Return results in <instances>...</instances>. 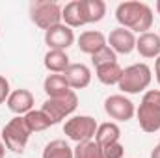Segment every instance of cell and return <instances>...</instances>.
<instances>
[{
	"label": "cell",
	"mask_w": 160,
	"mask_h": 158,
	"mask_svg": "<svg viewBox=\"0 0 160 158\" xmlns=\"http://www.w3.org/2000/svg\"><path fill=\"white\" fill-rule=\"evenodd\" d=\"M73 43H75V32L63 22L45 32V45L48 47V50H67Z\"/></svg>",
	"instance_id": "obj_9"
},
{
	"label": "cell",
	"mask_w": 160,
	"mask_h": 158,
	"mask_svg": "<svg viewBox=\"0 0 160 158\" xmlns=\"http://www.w3.org/2000/svg\"><path fill=\"white\" fill-rule=\"evenodd\" d=\"M22 117H24V123H26L30 132H43V130L52 126V121L48 119V116L43 110H32Z\"/></svg>",
	"instance_id": "obj_21"
},
{
	"label": "cell",
	"mask_w": 160,
	"mask_h": 158,
	"mask_svg": "<svg viewBox=\"0 0 160 158\" xmlns=\"http://www.w3.org/2000/svg\"><path fill=\"white\" fill-rule=\"evenodd\" d=\"M43 89L47 93V99H56V97H63L69 91H73L67 84V80L63 75H48L43 82Z\"/></svg>",
	"instance_id": "obj_17"
},
{
	"label": "cell",
	"mask_w": 160,
	"mask_h": 158,
	"mask_svg": "<svg viewBox=\"0 0 160 158\" xmlns=\"http://www.w3.org/2000/svg\"><path fill=\"white\" fill-rule=\"evenodd\" d=\"M6 156V145H4V141L0 140V158Z\"/></svg>",
	"instance_id": "obj_29"
},
{
	"label": "cell",
	"mask_w": 160,
	"mask_h": 158,
	"mask_svg": "<svg viewBox=\"0 0 160 158\" xmlns=\"http://www.w3.org/2000/svg\"><path fill=\"white\" fill-rule=\"evenodd\" d=\"M136 117L143 132L153 134L160 130V89H149L143 93L136 110Z\"/></svg>",
	"instance_id": "obj_2"
},
{
	"label": "cell",
	"mask_w": 160,
	"mask_h": 158,
	"mask_svg": "<svg viewBox=\"0 0 160 158\" xmlns=\"http://www.w3.org/2000/svg\"><path fill=\"white\" fill-rule=\"evenodd\" d=\"M97 121L91 117V116H73L65 121L63 125V134L77 141H89V140H95V132H97Z\"/></svg>",
	"instance_id": "obj_7"
},
{
	"label": "cell",
	"mask_w": 160,
	"mask_h": 158,
	"mask_svg": "<svg viewBox=\"0 0 160 158\" xmlns=\"http://www.w3.org/2000/svg\"><path fill=\"white\" fill-rule=\"evenodd\" d=\"M73 156L75 158H104V155H102V147L95 140H89V141L77 143V147L73 149Z\"/></svg>",
	"instance_id": "obj_22"
},
{
	"label": "cell",
	"mask_w": 160,
	"mask_h": 158,
	"mask_svg": "<svg viewBox=\"0 0 160 158\" xmlns=\"http://www.w3.org/2000/svg\"><path fill=\"white\" fill-rule=\"evenodd\" d=\"M84 7H86L88 24L99 22V21H102L104 15H106V4H104L102 0H84Z\"/></svg>",
	"instance_id": "obj_23"
},
{
	"label": "cell",
	"mask_w": 160,
	"mask_h": 158,
	"mask_svg": "<svg viewBox=\"0 0 160 158\" xmlns=\"http://www.w3.org/2000/svg\"><path fill=\"white\" fill-rule=\"evenodd\" d=\"M6 104L13 114L26 116L28 112L34 110V95H32L30 89H15V91L9 93Z\"/></svg>",
	"instance_id": "obj_12"
},
{
	"label": "cell",
	"mask_w": 160,
	"mask_h": 158,
	"mask_svg": "<svg viewBox=\"0 0 160 158\" xmlns=\"http://www.w3.org/2000/svg\"><path fill=\"white\" fill-rule=\"evenodd\" d=\"M151 80H153V71L147 63H132V65L123 69L118 87L123 93L134 95V93L145 91L149 87Z\"/></svg>",
	"instance_id": "obj_3"
},
{
	"label": "cell",
	"mask_w": 160,
	"mask_h": 158,
	"mask_svg": "<svg viewBox=\"0 0 160 158\" xmlns=\"http://www.w3.org/2000/svg\"><path fill=\"white\" fill-rule=\"evenodd\" d=\"M0 134H2V141L6 145V149H9L15 155H22L32 132L28 130V126L24 123V117L17 116V117H13L11 121H8L4 125Z\"/></svg>",
	"instance_id": "obj_4"
},
{
	"label": "cell",
	"mask_w": 160,
	"mask_h": 158,
	"mask_svg": "<svg viewBox=\"0 0 160 158\" xmlns=\"http://www.w3.org/2000/svg\"><path fill=\"white\" fill-rule=\"evenodd\" d=\"M43 158H75L73 149L65 140H52L45 145Z\"/></svg>",
	"instance_id": "obj_20"
},
{
	"label": "cell",
	"mask_w": 160,
	"mask_h": 158,
	"mask_svg": "<svg viewBox=\"0 0 160 158\" xmlns=\"http://www.w3.org/2000/svg\"><path fill=\"white\" fill-rule=\"evenodd\" d=\"M77 43H78V48L84 52V54H88V56H93L95 52H99L101 48H104V47L108 45L106 36H104L102 32H99V30L82 32Z\"/></svg>",
	"instance_id": "obj_14"
},
{
	"label": "cell",
	"mask_w": 160,
	"mask_h": 158,
	"mask_svg": "<svg viewBox=\"0 0 160 158\" xmlns=\"http://www.w3.org/2000/svg\"><path fill=\"white\" fill-rule=\"evenodd\" d=\"M78 106V95L77 91H69L63 97H56V99H47L41 106V110L48 116V119L52 121V125L63 121L65 117L73 116V112Z\"/></svg>",
	"instance_id": "obj_6"
},
{
	"label": "cell",
	"mask_w": 160,
	"mask_h": 158,
	"mask_svg": "<svg viewBox=\"0 0 160 158\" xmlns=\"http://www.w3.org/2000/svg\"><path fill=\"white\" fill-rule=\"evenodd\" d=\"M136 50L142 58H158L160 56V36L155 32H145L136 37Z\"/></svg>",
	"instance_id": "obj_15"
},
{
	"label": "cell",
	"mask_w": 160,
	"mask_h": 158,
	"mask_svg": "<svg viewBox=\"0 0 160 158\" xmlns=\"http://www.w3.org/2000/svg\"><path fill=\"white\" fill-rule=\"evenodd\" d=\"M158 145H160V141H158Z\"/></svg>",
	"instance_id": "obj_31"
},
{
	"label": "cell",
	"mask_w": 160,
	"mask_h": 158,
	"mask_svg": "<svg viewBox=\"0 0 160 158\" xmlns=\"http://www.w3.org/2000/svg\"><path fill=\"white\" fill-rule=\"evenodd\" d=\"M112 62H118V54H116V52H114V50H112L108 45L91 56V63H93L95 67H99V65H104V63H112Z\"/></svg>",
	"instance_id": "obj_24"
},
{
	"label": "cell",
	"mask_w": 160,
	"mask_h": 158,
	"mask_svg": "<svg viewBox=\"0 0 160 158\" xmlns=\"http://www.w3.org/2000/svg\"><path fill=\"white\" fill-rule=\"evenodd\" d=\"M108 47L116 52V54H130L132 50H136V36L127 30V28H114L110 32V36L106 37Z\"/></svg>",
	"instance_id": "obj_10"
},
{
	"label": "cell",
	"mask_w": 160,
	"mask_h": 158,
	"mask_svg": "<svg viewBox=\"0 0 160 158\" xmlns=\"http://www.w3.org/2000/svg\"><path fill=\"white\" fill-rule=\"evenodd\" d=\"M121 138V128L118 126V123H102L97 126V132H95V141L101 145V147H108L112 143H118Z\"/></svg>",
	"instance_id": "obj_18"
},
{
	"label": "cell",
	"mask_w": 160,
	"mask_h": 158,
	"mask_svg": "<svg viewBox=\"0 0 160 158\" xmlns=\"http://www.w3.org/2000/svg\"><path fill=\"white\" fill-rule=\"evenodd\" d=\"M116 19L121 28H127L132 34H145L153 26V9L147 4L136 0L121 2L116 7Z\"/></svg>",
	"instance_id": "obj_1"
},
{
	"label": "cell",
	"mask_w": 160,
	"mask_h": 158,
	"mask_svg": "<svg viewBox=\"0 0 160 158\" xmlns=\"http://www.w3.org/2000/svg\"><path fill=\"white\" fill-rule=\"evenodd\" d=\"M104 112L108 114V117L121 121V123H127V121H130L134 117L136 108H134V102L128 97H125V95H110L104 101Z\"/></svg>",
	"instance_id": "obj_8"
},
{
	"label": "cell",
	"mask_w": 160,
	"mask_h": 158,
	"mask_svg": "<svg viewBox=\"0 0 160 158\" xmlns=\"http://www.w3.org/2000/svg\"><path fill=\"white\" fill-rule=\"evenodd\" d=\"M62 22L69 28H80L88 24V17H86V7H84V0H73L67 2L62 7Z\"/></svg>",
	"instance_id": "obj_11"
},
{
	"label": "cell",
	"mask_w": 160,
	"mask_h": 158,
	"mask_svg": "<svg viewBox=\"0 0 160 158\" xmlns=\"http://www.w3.org/2000/svg\"><path fill=\"white\" fill-rule=\"evenodd\" d=\"M43 65L47 71L54 73V75H63L67 71V67L71 65L69 56L65 50H48L43 56Z\"/></svg>",
	"instance_id": "obj_16"
},
{
	"label": "cell",
	"mask_w": 160,
	"mask_h": 158,
	"mask_svg": "<svg viewBox=\"0 0 160 158\" xmlns=\"http://www.w3.org/2000/svg\"><path fill=\"white\" fill-rule=\"evenodd\" d=\"M95 75H97V80L104 86H118L121 80V75H123V67L118 62L104 63V65L95 67Z\"/></svg>",
	"instance_id": "obj_19"
},
{
	"label": "cell",
	"mask_w": 160,
	"mask_h": 158,
	"mask_svg": "<svg viewBox=\"0 0 160 158\" xmlns=\"http://www.w3.org/2000/svg\"><path fill=\"white\" fill-rule=\"evenodd\" d=\"M155 78L160 84V56L157 58V62H155Z\"/></svg>",
	"instance_id": "obj_27"
},
{
	"label": "cell",
	"mask_w": 160,
	"mask_h": 158,
	"mask_svg": "<svg viewBox=\"0 0 160 158\" xmlns=\"http://www.w3.org/2000/svg\"><path fill=\"white\" fill-rule=\"evenodd\" d=\"M63 77L67 80L69 87L75 91V89H84V87L89 86V82H91V71L84 63H71L67 67V71L63 73Z\"/></svg>",
	"instance_id": "obj_13"
},
{
	"label": "cell",
	"mask_w": 160,
	"mask_h": 158,
	"mask_svg": "<svg viewBox=\"0 0 160 158\" xmlns=\"http://www.w3.org/2000/svg\"><path fill=\"white\" fill-rule=\"evenodd\" d=\"M155 7H157V13H158V15H160V0H158V2H157V4H155Z\"/></svg>",
	"instance_id": "obj_30"
},
{
	"label": "cell",
	"mask_w": 160,
	"mask_h": 158,
	"mask_svg": "<svg viewBox=\"0 0 160 158\" xmlns=\"http://www.w3.org/2000/svg\"><path fill=\"white\" fill-rule=\"evenodd\" d=\"M158 36H160V34H158Z\"/></svg>",
	"instance_id": "obj_32"
},
{
	"label": "cell",
	"mask_w": 160,
	"mask_h": 158,
	"mask_svg": "<svg viewBox=\"0 0 160 158\" xmlns=\"http://www.w3.org/2000/svg\"><path fill=\"white\" fill-rule=\"evenodd\" d=\"M9 93H11V89H9V82H8L6 77L0 75V104H4V102L8 101Z\"/></svg>",
	"instance_id": "obj_26"
},
{
	"label": "cell",
	"mask_w": 160,
	"mask_h": 158,
	"mask_svg": "<svg viewBox=\"0 0 160 158\" xmlns=\"http://www.w3.org/2000/svg\"><path fill=\"white\" fill-rule=\"evenodd\" d=\"M30 19L41 30H50L62 24V6L50 0H36L30 4Z\"/></svg>",
	"instance_id": "obj_5"
},
{
	"label": "cell",
	"mask_w": 160,
	"mask_h": 158,
	"mask_svg": "<svg viewBox=\"0 0 160 158\" xmlns=\"http://www.w3.org/2000/svg\"><path fill=\"white\" fill-rule=\"evenodd\" d=\"M102 155H104V158H125V147L119 141L112 143L108 147H102Z\"/></svg>",
	"instance_id": "obj_25"
},
{
	"label": "cell",
	"mask_w": 160,
	"mask_h": 158,
	"mask_svg": "<svg viewBox=\"0 0 160 158\" xmlns=\"http://www.w3.org/2000/svg\"><path fill=\"white\" fill-rule=\"evenodd\" d=\"M151 158H160V145H157V147L151 151Z\"/></svg>",
	"instance_id": "obj_28"
}]
</instances>
